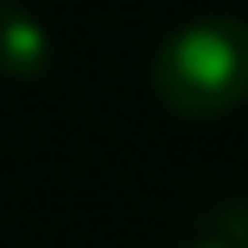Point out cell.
Listing matches in <instances>:
<instances>
[{
	"instance_id": "6da1fadb",
	"label": "cell",
	"mask_w": 248,
	"mask_h": 248,
	"mask_svg": "<svg viewBox=\"0 0 248 248\" xmlns=\"http://www.w3.org/2000/svg\"><path fill=\"white\" fill-rule=\"evenodd\" d=\"M152 86L167 101V111H177L187 122L233 111L248 96V26L228 16L183 26L157 51Z\"/></svg>"
},
{
	"instance_id": "7a4b0ae2",
	"label": "cell",
	"mask_w": 248,
	"mask_h": 248,
	"mask_svg": "<svg viewBox=\"0 0 248 248\" xmlns=\"http://www.w3.org/2000/svg\"><path fill=\"white\" fill-rule=\"evenodd\" d=\"M46 61H51L46 31H41L20 5L0 0V76H10V81H31V76L46 71Z\"/></svg>"
},
{
	"instance_id": "3957f363",
	"label": "cell",
	"mask_w": 248,
	"mask_h": 248,
	"mask_svg": "<svg viewBox=\"0 0 248 248\" xmlns=\"http://www.w3.org/2000/svg\"><path fill=\"white\" fill-rule=\"evenodd\" d=\"M243 238H223V233H208V238H183V243H167V248H238Z\"/></svg>"
}]
</instances>
